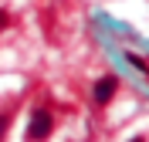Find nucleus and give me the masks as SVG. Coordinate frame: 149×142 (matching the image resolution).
<instances>
[{
  "label": "nucleus",
  "mask_w": 149,
  "mask_h": 142,
  "mask_svg": "<svg viewBox=\"0 0 149 142\" xmlns=\"http://www.w3.org/2000/svg\"><path fill=\"white\" fill-rule=\"evenodd\" d=\"M115 91H119V78H115V75H105V78H98V81H95L92 102H95V105H109L112 98H115Z\"/></svg>",
  "instance_id": "f03ea898"
},
{
  "label": "nucleus",
  "mask_w": 149,
  "mask_h": 142,
  "mask_svg": "<svg viewBox=\"0 0 149 142\" xmlns=\"http://www.w3.org/2000/svg\"><path fill=\"white\" fill-rule=\"evenodd\" d=\"M14 27V14H10L7 7H0V34H3V30H10Z\"/></svg>",
  "instance_id": "20e7f679"
},
{
  "label": "nucleus",
  "mask_w": 149,
  "mask_h": 142,
  "mask_svg": "<svg viewBox=\"0 0 149 142\" xmlns=\"http://www.w3.org/2000/svg\"><path fill=\"white\" fill-rule=\"evenodd\" d=\"M10 122H14V105L0 108V142L7 139V129H10Z\"/></svg>",
  "instance_id": "7ed1b4c3"
},
{
  "label": "nucleus",
  "mask_w": 149,
  "mask_h": 142,
  "mask_svg": "<svg viewBox=\"0 0 149 142\" xmlns=\"http://www.w3.org/2000/svg\"><path fill=\"white\" fill-rule=\"evenodd\" d=\"M51 132H54V115H51V108H34L31 118H27V139L31 142H44Z\"/></svg>",
  "instance_id": "f257e3e1"
},
{
  "label": "nucleus",
  "mask_w": 149,
  "mask_h": 142,
  "mask_svg": "<svg viewBox=\"0 0 149 142\" xmlns=\"http://www.w3.org/2000/svg\"><path fill=\"white\" fill-rule=\"evenodd\" d=\"M129 142H146V135H132V139Z\"/></svg>",
  "instance_id": "39448f33"
}]
</instances>
